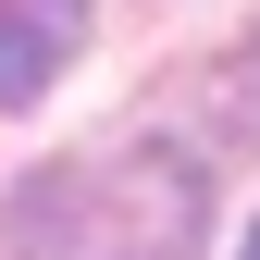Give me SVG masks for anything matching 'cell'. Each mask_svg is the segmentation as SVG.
<instances>
[{"label": "cell", "instance_id": "1", "mask_svg": "<svg viewBox=\"0 0 260 260\" xmlns=\"http://www.w3.org/2000/svg\"><path fill=\"white\" fill-rule=\"evenodd\" d=\"M50 75H62V38L25 13V0H0V100H38Z\"/></svg>", "mask_w": 260, "mask_h": 260}, {"label": "cell", "instance_id": "2", "mask_svg": "<svg viewBox=\"0 0 260 260\" xmlns=\"http://www.w3.org/2000/svg\"><path fill=\"white\" fill-rule=\"evenodd\" d=\"M25 13H38L50 38H62V50H75V25H87V0H25Z\"/></svg>", "mask_w": 260, "mask_h": 260}, {"label": "cell", "instance_id": "3", "mask_svg": "<svg viewBox=\"0 0 260 260\" xmlns=\"http://www.w3.org/2000/svg\"><path fill=\"white\" fill-rule=\"evenodd\" d=\"M236 260H260V223H248V248H236Z\"/></svg>", "mask_w": 260, "mask_h": 260}]
</instances>
